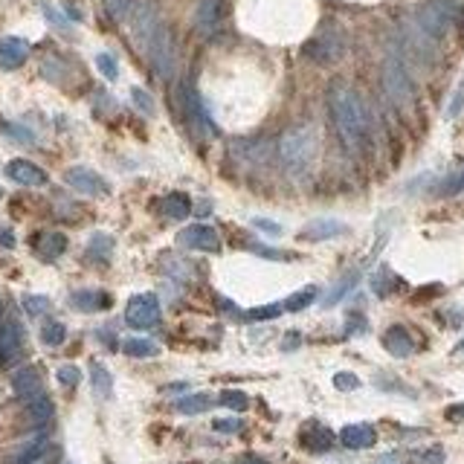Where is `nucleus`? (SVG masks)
<instances>
[{
  "instance_id": "nucleus-25",
  "label": "nucleus",
  "mask_w": 464,
  "mask_h": 464,
  "mask_svg": "<svg viewBox=\"0 0 464 464\" xmlns=\"http://www.w3.org/2000/svg\"><path fill=\"white\" fill-rule=\"evenodd\" d=\"M53 401L47 398V395H41V398H35V401H29L26 403V415H29V421H32V424H41V427H44L47 424V421L53 418Z\"/></svg>"
},
{
  "instance_id": "nucleus-27",
  "label": "nucleus",
  "mask_w": 464,
  "mask_h": 464,
  "mask_svg": "<svg viewBox=\"0 0 464 464\" xmlns=\"http://www.w3.org/2000/svg\"><path fill=\"white\" fill-rule=\"evenodd\" d=\"M88 252L93 259H99V262H108L110 252H113V238L108 232H93V238L88 244Z\"/></svg>"
},
{
  "instance_id": "nucleus-17",
  "label": "nucleus",
  "mask_w": 464,
  "mask_h": 464,
  "mask_svg": "<svg viewBox=\"0 0 464 464\" xmlns=\"http://www.w3.org/2000/svg\"><path fill=\"white\" fill-rule=\"evenodd\" d=\"M383 349L392 354V357H409L415 351V343H412V334L401 325H392L386 334H383Z\"/></svg>"
},
{
  "instance_id": "nucleus-24",
  "label": "nucleus",
  "mask_w": 464,
  "mask_h": 464,
  "mask_svg": "<svg viewBox=\"0 0 464 464\" xmlns=\"http://www.w3.org/2000/svg\"><path fill=\"white\" fill-rule=\"evenodd\" d=\"M91 383H93L96 398H110V392H113V377H110V371L102 363H91Z\"/></svg>"
},
{
  "instance_id": "nucleus-47",
  "label": "nucleus",
  "mask_w": 464,
  "mask_h": 464,
  "mask_svg": "<svg viewBox=\"0 0 464 464\" xmlns=\"http://www.w3.org/2000/svg\"><path fill=\"white\" fill-rule=\"evenodd\" d=\"M0 244H4V247H15V235L9 230H0Z\"/></svg>"
},
{
  "instance_id": "nucleus-35",
  "label": "nucleus",
  "mask_w": 464,
  "mask_h": 464,
  "mask_svg": "<svg viewBox=\"0 0 464 464\" xmlns=\"http://www.w3.org/2000/svg\"><path fill=\"white\" fill-rule=\"evenodd\" d=\"M24 308H26L29 316H41V314L50 311V299L47 297H26L24 299Z\"/></svg>"
},
{
  "instance_id": "nucleus-11",
  "label": "nucleus",
  "mask_w": 464,
  "mask_h": 464,
  "mask_svg": "<svg viewBox=\"0 0 464 464\" xmlns=\"http://www.w3.org/2000/svg\"><path fill=\"white\" fill-rule=\"evenodd\" d=\"M305 53L319 64H331V61H336L343 56V38L336 32H322L305 47Z\"/></svg>"
},
{
  "instance_id": "nucleus-4",
  "label": "nucleus",
  "mask_w": 464,
  "mask_h": 464,
  "mask_svg": "<svg viewBox=\"0 0 464 464\" xmlns=\"http://www.w3.org/2000/svg\"><path fill=\"white\" fill-rule=\"evenodd\" d=\"M383 88L398 105H406L412 99V81H409V73L398 56H389L383 64Z\"/></svg>"
},
{
  "instance_id": "nucleus-14",
  "label": "nucleus",
  "mask_w": 464,
  "mask_h": 464,
  "mask_svg": "<svg viewBox=\"0 0 464 464\" xmlns=\"http://www.w3.org/2000/svg\"><path fill=\"white\" fill-rule=\"evenodd\" d=\"M26 58H29V44L24 38H15V35L0 38V67L4 70H15Z\"/></svg>"
},
{
  "instance_id": "nucleus-30",
  "label": "nucleus",
  "mask_w": 464,
  "mask_h": 464,
  "mask_svg": "<svg viewBox=\"0 0 464 464\" xmlns=\"http://www.w3.org/2000/svg\"><path fill=\"white\" fill-rule=\"evenodd\" d=\"M64 336H67V328L61 322H47L44 328H41V340H44V346H50V349L61 346Z\"/></svg>"
},
{
  "instance_id": "nucleus-38",
  "label": "nucleus",
  "mask_w": 464,
  "mask_h": 464,
  "mask_svg": "<svg viewBox=\"0 0 464 464\" xmlns=\"http://www.w3.org/2000/svg\"><path fill=\"white\" fill-rule=\"evenodd\" d=\"M131 99H134V105H137V108H140L145 116H151V113H154V99H151L145 91L134 88V91H131Z\"/></svg>"
},
{
  "instance_id": "nucleus-43",
  "label": "nucleus",
  "mask_w": 464,
  "mask_h": 464,
  "mask_svg": "<svg viewBox=\"0 0 464 464\" xmlns=\"http://www.w3.org/2000/svg\"><path fill=\"white\" fill-rule=\"evenodd\" d=\"M252 224H256L262 232H270V235H282V227L279 224H273V221H264V218H256V221H252Z\"/></svg>"
},
{
  "instance_id": "nucleus-9",
  "label": "nucleus",
  "mask_w": 464,
  "mask_h": 464,
  "mask_svg": "<svg viewBox=\"0 0 464 464\" xmlns=\"http://www.w3.org/2000/svg\"><path fill=\"white\" fill-rule=\"evenodd\" d=\"M12 389H15V395L24 403H29V401H35L41 395H47L44 392V381H41V371L35 366H24V368H18L12 374Z\"/></svg>"
},
{
  "instance_id": "nucleus-26",
  "label": "nucleus",
  "mask_w": 464,
  "mask_h": 464,
  "mask_svg": "<svg viewBox=\"0 0 464 464\" xmlns=\"http://www.w3.org/2000/svg\"><path fill=\"white\" fill-rule=\"evenodd\" d=\"M122 351L128 354V357H154V354H160L157 343L154 340H145V336H131V340H125L122 343Z\"/></svg>"
},
{
  "instance_id": "nucleus-1",
  "label": "nucleus",
  "mask_w": 464,
  "mask_h": 464,
  "mask_svg": "<svg viewBox=\"0 0 464 464\" xmlns=\"http://www.w3.org/2000/svg\"><path fill=\"white\" fill-rule=\"evenodd\" d=\"M131 21H134L137 41L148 53L154 70L163 78H172V73H175V41H172V32H168L165 24L160 21L157 9L148 4H137L131 12Z\"/></svg>"
},
{
  "instance_id": "nucleus-19",
  "label": "nucleus",
  "mask_w": 464,
  "mask_h": 464,
  "mask_svg": "<svg viewBox=\"0 0 464 464\" xmlns=\"http://www.w3.org/2000/svg\"><path fill=\"white\" fill-rule=\"evenodd\" d=\"M21 340H24V334H21V328L15 322H6L4 328H0V363L12 360L21 351Z\"/></svg>"
},
{
  "instance_id": "nucleus-21",
  "label": "nucleus",
  "mask_w": 464,
  "mask_h": 464,
  "mask_svg": "<svg viewBox=\"0 0 464 464\" xmlns=\"http://www.w3.org/2000/svg\"><path fill=\"white\" fill-rule=\"evenodd\" d=\"M70 305L76 311H102L110 305V299L105 297L102 290H76L70 297Z\"/></svg>"
},
{
  "instance_id": "nucleus-45",
  "label": "nucleus",
  "mask_w": 464,
  "mask_h": 464,
  "mask_svg": "<svg viewBox=\"0 0 464 464\" xmlns=\"http://www.w3.org/2000/svg\"><path fill=\"white\" fill-rule=\"evenodd\" d=\"M6 131H9L12 137H18L21 143H32V134H26L24 128H15V125H6Z\"/></svg>"
},
{
  "instance_id": "nucleus-18",
  "label": "nucleus",
  "mask_w": 464,
  "mask_h": 464,
  "mask_svg": "<svg viewBox=\"0 0 464 464\" xmlns=\"http://www.w3.org/2000/svg\"><path fill=\"white\" fill-rule=\"evenodd\" d=\"M302 447L311 453H328L334 447V433L322 424H308L302 430Z\"/></svg>"
},
{
  "instance_id": "nucleus-6",
  "label": "nucleus",
  "mask_w": 464,
  "mask_h": 464,
  "mask_svg": "<svg viewBox=\"0 0 464 464\" xmlns=\"http://www.w3.org/2000/svg\"><path fill=\"white\" fill-rule=\"evenodd\" d=\"M50 453H53L50 435H47V430H41V433H35L32 438H26L24 444H18V447L9 453L6 464H41V461L50 458Z\"/></svg>"
},
{
  "instance_id": "nucleus-20",
  "label": "nucleus",
  "mask_w": 464,
  "mask_h": 464,
  "mask_svg": "<svg viewBox=\"0 0 464 464\" xmlns=\"http://www.w3.org/2000/svg\"><path fill=\"white\" fill-rule=\"evenodd\" d=\"M192 212V200L183 192H172L168 197H163V215L168 221H186Z\"/></svg>"
},
{
  "instance_id": "nucleus-12",
  "label": "nucleus",
  "mask_w": 464,
  "mask_h": 464,
  "mask_svg": "<svg viewBox=\"0 0 464 464\" xmlns=\"http://www.w3.org/2000/svg\"><path fill=\"white\" fill-rule=\"evenodd\" d=\"M6 177L15 180L18 186H44L47 183V172L29 160H12L6 165Z\"/></svg>"
},
{
  "instance_id": "nucleus-8",
  "label": "nucleus",
  "mask_w": 464,
  "mask_h": 464,
  "mask_svg": "<svg viewBox=\"0 0 464 464\" xmlns=\"http://www.w3.org/2000/svg\"><path fill=\"white\" fill-rule=\"evenodd\" d=\"M177 244L186 247V249H200V252H218L221 249V238L212 227L206 224H195V227H186L180 235H177Z\"/></svg>"
},
{
  "instance_id": "nucleus-33",
  "label": "nucleus",
  "mask_w": 464,
  "mask_h": 464,
  "mask_svg": "<svg viewBox=\"0 0 464 464\" xmlns=\"http://www.w3.org/2000/svg\"><path fill=\"white\" fill-rule=\"evenodd\" d=\"M354 284H357V276H349V279H343L340 284H336V287L331 290V297H325V305H328V308H331V305H336V302H340V299L346 297V293H349Z\"/></svg>"
},
{
  "instance_id": "nucleus-34",
  "label": "nucleus",
  "mask_w": 464,
  "mask_h": 464,
  "mask_svg": "<svg viewBox=\"0 0 464 464\" xmlns=\"http://www.w3.org/2000/svg\"><path fill=\"white\" fill-rule=\"evenodd\" d=\"M96 67H99V73H102L105 78H110V81L119 76L116 58H113V56H108V53H99V56H96Z\"/></svg>"
},
{
  "instance_id": "nucleus-15",
  "label": "nucleus",
  "mask_w": 464,
  "mask_h": 464,
  "mask_svg": "<svg viewBox=\"0 0 464 464\" xmlns=\"http://www.w3.org/2000/svg\"><path fill=\"white\" fill-rule=\"evenodd\" d=\"M453 21V12L441 4V0H433V4H427L424 9H421V26H424L430 35H441Z\"/></svg>"
},
{
  "instance_id": "nucleus-22",
  "label": "nucleus",
  "mask_w": 464,
  "mask_h": 464,
  "mask_svg": "<svg viewBox=\"0 0 464 464\" xmlns=\"http://www.w3.org/2000/svg\"><path fill=\"white\" fill-rule=\"evenodd\" d=\"M64 249H67V238L61 232H47V235H41V241H38V256L44 262H56Z\"/></svg>"
},
{
  "instance_id": "nucleus-44",
  "label": "nucleus",
  "mask_w": 464,
  "mask_h": 464,
  "mask_svg": "<svg viewBox=\"0 0 464 464\" xmlns=\"http://www.w3.org/2000/svg\"><path fill=\"white\" fill-rule=\"evenodd\" d=\"M461 102H464V88H458V91H455V96H453V102H450L447 116H455V113L461 110Z\"/></svg>"
},
{
  "instance_id": "nucleus-32",
  "label": "nucleus",
  "mask_w": 464,
  "mask_h": 464,
  "mask_svg": "<svg viewBox=\"0 0 464 464\" xmlns=\"http://www.w3.org/2000/svg\"><path fill=\"white\" fill-rule=\"evenodd\" d=\"M282 314V305H264V308H252L244 314V319L249 322H262V319H276Z\"/></svg>"
},
{
  "instance_id": "nucleus-2",
  "label": "nucleus",
  "mask_w": 464,
  "mask_h": 464,
  "mask_svg": "<svg viewBox=\"0 0 464 464\" xmlns=\"http://www.w3.org/2000/svg\"><path fill=\"white\" fill-rule=\"evenodd\" d=\"M328 102H331V116H334L336 131H340L343 145L349 151H360L368 137V116H366L363 99L351 88H346V84H334Z\"/></svg>"
},
{
  "instance_id": "nucleus-28",
  "label": "nucleus",
  "mask_w": 464,
  "mask_h": 464,
  "mask_svg": "<svg viewBox=\"0 0 464 464\" xmlns=\"http://www.w3.org/2000/svg\"><path fill=\"white\" fill-rule=\"evenodd\" d=\"M209 406H212V398L209 395H189V398H180L175 403V409L180 415H197V412H206Z\"/></svg>"
},
{
  "instance_id": "nucleus-46",
  "label": "nucleus",
  "mask_w": 464,
  "mask_h": 464,
  "mask_svg": "<svg viewBox=\"0 0 464 464\" xmlns=\"http://www.w3.org/2000/svg\"><path fill=\"white\" fill-rule=\"evenodd\" d=\"M238 464H270V461H267V458H262V455H256V453H247V455H244Z\"/></svg>"
},
{
  "instance_id": "nucleus-42",
  "label": "nucleus",
  "mask_w": 464,
  "mask_h": 464,
  "mask_svg": "<svg viewBox=\"0 0 464 464\" xmlns=\"http://www.w3.org/2000/svg\"><path fill=\"white\" fill-rule=\"evenodd\" d=\"M41 9H44V15L53 21V26H61V29H67V21H64V18H61V15H58V12H56L50 4H41Z\"/></svg>"
},
{
  "instance_id": "nucleus-41",
  "label": "nucleus",
  "mask_w": 464,
  "mask_h": 464,
  "mask_svg": "<svg viewBox=\"0 0 464 464\" xmlns=\"http://www.w3.org/2000/svg\"><path fill=\"white\" fill-rule=\"evenodd\" d=\"M418 464H444V450H441V447L427 450L424 455H421V461H418Z\"/></svg>"
},
{
  "instance_id": "nucleus-31",
  "label": "nucleus",
  "mask_w": 464,
  "mask_h": 464,
  "mask_svg": "<svg viewBox=\"0 0 464 464\" xmlns=\"http://www.w3.org/2000/svg\"><path fill=\"white\" fill-rule=\"evenodd\" d=\"M221 403H224L227 409L241 412V409H247V406H249V398H247L244 392H238V389H224V392H221Z\"/></svg>"
},
{
  "instance_id": "nucleus-13",
  "label": "nucleus",
  "mask_w": 464,
  "mask_h": 464,
  "mask_svg": "<svg viewBox=\"0 0 464 464\" xmlns=\"http://www.w3.org/2000/svg\"><path fill=\"white\" fill-rule=\"evenodd\" d=\"M224 21V0H200L195 24L200 35H212Z\"/></svg>"
},
{
  "instance_id": "nucleus-23",
  "label": "nucleus",
  "mask_w": 464,
  "mask_h": 464,
  "mask_svg": "<svg viewBox=\"0 0 464 464\" xmlns=\"http://www.w3.org/2000/svg\"><path fill=\"white\" fill-rule=\"evenodd\" d=\"M340 232H346V227L340 221H314V224L305 227L302 235L308 241H325V238H334V235H340Z\"/></svg>"
},
{
  "instance_id": "nucleus-7",
  "label": "nucleus",
  "mask_w": 464,
  "mask_h": 464,
  "mask_svg": "<svg viewBox=\"0 0 464 464\" xmlns=\"http://www.w3.org/2000/svg\"><path fill=\"white\" fill-rule=\"evenodd\" d=\"M64 180H67L70 189H76V192H81V195H88V197H102V195L110 192L108 183H105V177H99L93 168H84V165L67 168Z\"/></svg>"
},
{
  "instance_id": "nucleus-36",
  "label": "nucleus",
  "mask_w": 464,
  "mask_h": 464,
  "mask_svg": "<svg viewBox=\"0 0 464 464\" xmlns=\"http://www.w3.org/2000/svg\"><path fill=\"white\" fill-rule=\"evenodd\" d=\"M56 377H58V383H61V386H78V381H81V371H78L76 366H61Z\"/></svg>"
},
{
  "instance_id": "nucleus-5",
  "label": "nucleus",
  "mask_w": 464,
  "mask_h": 464,
  "mask_svg": "<svg viewBox=\"0 0 464 464\" xmlns=\"http://www.w3.org/2000/svg\"><path fill=\"white\" fill-rule=\"evenodd\" d=\"M125 322L137 331H145V328H154L160 322V302L154 293H140L128 302L125 308Z\"/></svg>"
},
{
  "instance_id": "nucleus-39",
  "label": "nucleus",
  "mask_w": 464,
  "mask_h": 464,
  "mask_svg": "<svg viewBox=\"0 0 464 464\" xmlns=\"http://www.w3.org/2000/svg\"><path fill=\"white\" fill-rule=\"evenodd\" d=\"M212 427H215V433H227L230 435V433H241L244 424H241V418H218Z\"/></svg>"
},
{
  "instance_id": "nucleus-49",
  "label": "nucleus",
  "mask_w": 464,
  "mask_h": 464,
  "mask_svg": "<svg viewBox=\"0 0 464 464\" xmlns=\"http://www.w3.org/2000/svg\"><path fill=\"white\" fill-rule=\"evenodd\" d=\"M0 314H4V302H0Z\"/></svg>"
},
{
  "instance_id": "nucleus-16",
  "label": "nucleus",
  "mask_w": 464,
  "mask_h": 464,
  "mask_svg": "<svg viewBox=\"0 0 464 464\" xmlns=\"http://www.w3.org/2000/svg\"><path fill=\"white\" fill-rule=\"evenodd\" d=\"M340 441L349 447V450H366L377 441V433L371 424H349L340 430Z\"/></svg>"
},
{
  "instance_id": "nucleus-3",
  "label": "nucleus",
  "mask_w": 464,
  "mask_h": 464,
  "mask_svg": "<svg viewBox=\"0 0 464 464\" xmlns=\"http://www.w3.org/2000/svg\"><path fill=\"white\" fill-rule=\"evenodd\" d=\"M279 160L284 165V172L290 175H302L311 168V163L316 160V151H319V140H316V131L314 128H290L279 137Z\"/></svg>"
},
{
  "instance_id": "nucleus-10",
  "label": "nucleus",
  "mask_w": 464,
  "mask_h": 464,
  "mask_svg": "<svg viewBox=\"0 0 464 464\" xmlns=\"http://www.w3.org/2000/svg\"><path fill=\"white\" fill-rule=\"evenodd\" d=\"M183 105H186V116L192 122V128L197 134L212 137L215 125H212V119H209V113H206V108H203V102H200V96H197V91L192 88V84H186V88H183Z\"/></svg>"
},
{
  "instance_id": "nucleus-40",
  "label": "nucleus",
  "mask_w": 464,
  "mask_h": 464,
  "mask_svg": "<svg viewBox=\"0 0 464 464\" xmlns=\"http://www.w3.org/2000/svg\"><path fill=\"white\" fill-rule=\"evenodd\" d=\"M438 192H441V195H461V192H464V172L455 175V177H450Z\"/></svg>"
},
{
  "instance_id": "nucleus-29",
  "label": "nucleus",
  "mask_w": 464,
  "mask_h": 464,
  "mask_svg": "<svg viewBox=\"0 0 464 464\" xmlns=\"http://www.w3.org/2000/svg\"><path fill=\"white\" fill-rule=\"evenodd\" d=\"M316 293H319V290H316L314 284H311V287H302L299 293H293V297L284 302V308H287V311H305V308L316 299Z\"/></svg>"
},
{
  "instance_id": "nucleus-37",
  "label": "nucleus",
  "mask_w": 464,
  "mask_h": 464,
  "mask_svg": "<svg viewBox=\"0 0 464 464\" xmlns=\"http://www.w3.org/2000/svg\"><path fill=\"white\" fill-rule=\"evenodd\" d=\"M334 386L340 389V392H351V389L360 386V381H357V374H351V371H340V374L334 377Z\"/></svg>"
},
{
  "instance_id": "nucleus-48",
  "label": "nucleus",
  "mask_w": 464,
  "mask_h": 464,
  "mask_svg": "<svg viewBox=\"0 0 464 464\" xmlns=\"http://www.w3.org/2000/svg\"><path fill=\"white\" fill-rule=\"evenodd\" d=\"M455 351H464V340H461V343H458V346H455Z\"/></svg>"
}]
</instances>
